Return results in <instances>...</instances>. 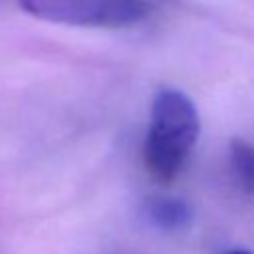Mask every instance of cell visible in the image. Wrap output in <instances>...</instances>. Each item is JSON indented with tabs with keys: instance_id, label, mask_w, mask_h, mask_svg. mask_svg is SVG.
<instances>
[{
	"instance_id": "4",
	"label": "cell",
	"mask_w": 254,
	"mask_h": 254,
	"mask_svg": "<svg viewBox=\"0 0 254 254\" xmlns=\"http://www.w3.org/2000/svg\"><path fill=\"white\" fill-rule=\"evenodd\" d=\"M228 165L238 189L254 194V145L244 139H232L228 145Z\"/></svg>"
},
{
	"instance_id": "2",
	"label": "cell",
	"mask_w": 254,
	"mask_h": 254,
	"mask_svg": "<svg viewBox=\"0 0 254 254\" xmlns=\"http://www.w3.org/2000/svg\"><path fill=\"white\" fill-rule=\"evenodd\" d=\"M20 6L46 22L107 30L137 26L155 10L153 0H20Z\"/></svg>"
},
{
	"instance_id": "5",
	"label": "cell",
	"mask_w": 254,
	"mask_h": 254,
	"mask_svg": "<svg viewBox=\"0 0 254 254\" xmlns=\"http://www.w3.org/2000/svg\"><path fill=\"white\" fill-rule=\"evenodd\" d=\"M226 254H252L250 250H244V248H234V250H228Z\"/></svg>"
},
{
	"instance_id": "1",
	"label": "cell",
	"mask_w": 254,
	"mask_h": 254,
	"mask_svg": "<svg viewBox=\"0 0 254 254\" xmlns=\"http://www.w3.org/2000/svg\"><path fill=\"white\" fill-rule=\"evenodd\" d=\"M200 137V115L185 91L163 87L155 93L149 113L143 157L149 175L159 183L175 181L185 169Z\"/></svg>"
},
{
	"instance_id": "3",
	"label": "cell",
	"mask_w": 254,
	"mask_h": 254,
	"mask_svg": "<svg viewBox=\"0 0 254 254\" xmlns=\"http://www.w3.org/2000/svg\"><path fill=\"white\" fill-rule=\"evenodd\" d=\"M145 214L153 226L165 232H177L190 224L192 208L179 196H151L145 202Z\"/></svg>"
}]
</instances>
